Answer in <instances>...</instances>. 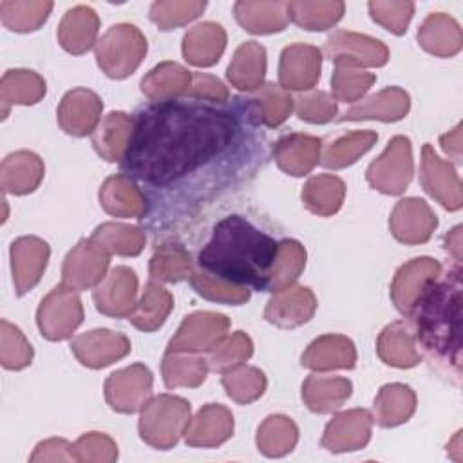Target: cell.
I'll list each match as a JSON object with an SVG mask.
<instances>
[{
  "label": "cell",
  "mask_w": 463,
  "mask_h": 463,
  "mask_svg": "<svg viewBox=\"0 0 463 463\" xmlns=\"http://www.w3.org/2000/svg\"><path fill=\"white\" fill-rule=\"evenodd\" d=\"M246 101L250 119L255 125L269 128L282 125L295 107V99L291 98V94L275 83L260 85Z\"/></svg>",
  "instance_id": "obj_30"
},
{
  "label": "cell",
  "mask_w": 463,
  "mask_h": 463,
  "mask_svg": "<svg viewBox=\"0 0 463 463\" xmlns=\"http://www.w3.org/2000/svg\"><path fill=\"white\" fill-rule=\"evenodd\" d=\"M416 411V394L405 383L383 385L373 405L374 420L382 427H396L405 423Z\"/></svg>",
  "instance_id": "obj_40"
},
{
  "label": "cell",
  "mask_w": 463,
  "mask_h": 463,
  "mask_svg": "<svg viewBox=\"0 0 463 463\" xmlns=\"http://www.w3.org/2000/svg\"><path fill=\"white\" fill-rule=\"evenodd\" d=\"M418 43L434 56L450 58L461 51V27L450 14L430 13L418 29Z\"/></svg>",
  "instance_id": "obj_32"
},
{
  "label": "cell",
  "mask_w": 463,
  "mask_h": 463,
  "mask_svg": "<svg viewBox=\"0 0 463 463\" xmlns=\"http://www.w3.org/2000/svg\"><path fill=\"white\" fill-rule=\"evenodd\" d=\"M412 172L414 161L411 139L405 136H394L387 143L385 150L367 166L365 177L374 190L385 195H400L409 186Z\"/></svg>",
  "instance_id": "obj_6"
},
{
  "label": "cell",
  "mask_w": 463,
  "mask_h": 463,
  "mask_svg": "<svg viewBox=\"0 0 463 463\" xmlns=\"http://www.w3.org/2000/svg\"><path fill=\"white\" fill-rule=\"evenodd\" d=\"M146 38L132 24L112 25L96 43V61L112 80L130 76L146 54Z\"/></svg>",
  "instance_id": "obj_5"
},
{
  "label": "cell",
  "mask_w": 463,
  "mask_h": 463,
  "mask_svg": "<svg viewBox=\"0 0 463 463\" xmlns=\"http://www.w3.org/2000/svg\"><path fill=\"white\" fill-rule=\"evenodd\" d=\"M411 109L409 94L400 87H387L364 101L353 105L345 110L338 121H364V119H378L385 123L400 121L407 116Z\"/></svg>",
  "instance_id": "obj_25"
},
{
  "label": "cell",
  "mask_w": 463,
  "mask_h": 463,
  "mask_svg": "<svg viewBox=\"0 0 463 463\" xmlns=\"http://www.w3.org/2000/svg\"><path fill=\"white\" fill-rule=\"evenodd\" d=\"M322 71V51L307 43H291L284 47L279 63L280 87L289 90H311Z\"/></svg>",
  "instance_id": "obj_17"
},
{
  "label": "cell",
  "mask_w": 463,
  "mask_h": 463,
  "mask_svg": "<svg viewBox=\"0 0 463 463\" xmlns=\"http://www.w3.org/2000/svg\"><path fill=\"white\" fill-rule=\"evenodd\" d=\"M253 354V342L244 331L226 335L212 351H208L206 364L210 371L224 373L242 365Z\"/></svg>",
  "instance_id": "obj_52"
},
{
  "label": "cell",
  "mask_w": 463,
  "mask_h": 463,
  "mask_svg": "<svg viewBox=\"0 0 463 463\" xmlns=\"http://www.w3.org/2000/svg\"><path fill=\"white\" fill-rule=\"evenodd\" d=\"M192 257L183 246L166 244L154 251L148 273L152 280L159 282H181L192 275Z\"/></svg>",
  "instance_id": "obj_50"
},
{
  "label": "cell",
  "mask_w": 463,
  "mask_h": 463,
  "mask_svg": "<svg viewBox=\"0 0 463 463\" xmlns=\"http://www.w3.org/2000/svg\"><path fill=\"white\" fill-rule=\"evenodd\" d=\"M206 9L201 0H159L150 5V20L161 29L170 31L195 20Z\"/></svg>",
  "instance_id": "obj_53"
},
{
  "label": "cell",
  "mask_w": 463,
  "mask_h": 463,
  "mask_svg": "<svg viewBox=\"0 0 463 463\" xmlns=\"http://www.w3.org/2000/svg\"><path fill=\"white\" fill-rule=\"evenodd\" d=\"M221 382L226 394L241 405H248L259 400L264 394L268 385L266 374L259 367L244 365V364L224 371L221 376Z\"/></svg>",
  "instance_id": "obj_49"
},
{
  "label": "cell",
  "mask_w": 463,
  "mask_h": 463,
  "mask_svg": "<svg viewBox=\"0 0 463 463\" xmlns=\"http://www.w3.org/2000/svg\"><path fill=\"white\" fill-rule=\"evenodd\" d=\"M132 130H134L132 116L121 110L110 112L99 121L98 128L92 132V145L103 159L110 163L121 161L127 154Z\"/></svg>",
  "instance_id": "obj_35"
},
{
  "label": "cell",
  "mask_w": 463,
  "mask_h": 463,
  "mask_svg": "<svg viewBox=\"0 0 463 463\" xmlns=\"http://www.w3.org/2000/svg\"><path fill=\"white\" fill-rule=\"evenodd\" d=\"M351 392L353 383L342 376L309 374L302 383V400L317 414L338 411L349 400Z\"/></svg>",
  "instance_id": "obj_33"
},
{
  "label": "cell",
  "mask_w": 463,
  "mask_h": 463,
  "mask_svg": "<svg viewBox=\"0 0 463 463\" xmlns=\"http://www.w3.org/2000/svg\"><path fill=\"white\" fill-rule=\"evenodd\" d=\"M376 353L383 364L398 369H409L421 362V354L416 349V336L402 320L382 329L376 340Z\"/></svg>",
  "instance_id": "obj_31"
},
{
  "label": "cell",
  "mask_w": 463,
  "mask_h": 463,
  "mask_svg": "<svg viewBox=\"0 0 463 463\" xmlns=\"http://www.w3.org/2000/svg\"><path fill=\"white\" fill-rule=\"evenodd\" d=\"M186 96H190L192 99L224 103L228 99V87L212 74L192 72V83Z\"/></svg>",
  "instance_id": "obj_59"
},
{
  "label": "cell",
  "mask_w": 463,
  "mask_h": 463,
  "mask_svg": "<svg viewBox=\"0 0 463 463\" xmlns=\"http://www.w3.org/2000/svg\"><path fill=\"white\" fill-rule=\"evenodd\" d=\"M192 288L206 300L230 304V306H241L250 298V289L246 286L233 284L222 277H217L204 269H195L190 275Z\"/></svg>",
  "instance_id": "obj_51"
},
{
  "label": "cell",
  "mask_w": 463,
  "mask_h": 463,
  "mask_svg": "<svg viewBox=\"0 0 463 463\" xmlns=\"http://www.w3.org/2000/svg\"><path fill=\"white\" fill-rule=\"evenodd\" d=\"M101 98L85 87H78L61 98L56 112L58 125L63 132L83 137L98 128L101 121Z\"/></svg>",
  "instance_id": "obj_20"
},
{
  "label": "cell",
  "mask_w": 463,
  "mask_h": 463,
  "mask_svg": "<svg viewBox=\"0 0 463 463\" xmlns=\"http://www.w3.org/2000/svg\"><path fill=\"white\" fill-rule=\"evenodd\" d=\"M52 11V2L36 0V2H18V0H2L0 2V18L2 24L14 33H31L40 29Z\"/></svg>",
  "instance_id": "obj_47"
},
{
  "label": "cell",
  "mask_w": 463,
  "mask_h": 463,
  "mask_svg": "<svg viewBox=\"0 0 463 463\" xmlns=\"http://www.w3.org/2000/svg\"><path fill=\"white\" fill-rule=\"evenodd\" d=\"M376 81L373 72L347 65H336L331 76V92L336 101L354 103L362 99Z\"/></svg>",
  "instance_id": "obj_54"
},
{
  "label": "cell",
  "mask_w": 463,
  "mask_h": 463,
  "mask_svg": "<svg viewBox=\"0 0 463 463\" xmlns=\"http://www.w3.org/2000/svg\"><path fill=\"white\" fill-rule=\"evenodd\" d=\"M130 347V340L123 333L110 329H92L71 342L72 354L81 365L90 369H101L125 358Z\"/></svg>",
  "instance_id": "obj_16"
},
{
  "label": "cell",
  "mask_w": 463,
  "mask_h": 463,
  "mask_svg": "<svg viewBox=\"0 0 463 463\" xmlns=\"http://www.w3.org/2000/svg\"><path fill=\"white\" fill-rule=\"evenodd\" d=\"M345 197V184L333 174H318L306 181L302 188L304 206L320 217L336 213Z\"/></svg>",
  "instance_id": "obj_41"
},
{
  "label": "cell",
  "mask_w": 463,
  "mask_h": 463,
  "mask_svg": "<svg viewBox=\"0 0 463 463\" xmlns=\"http://www.w3.org/2000/svg\"><path fill=\"white\" fill-rule=\"evenodd\" d=\"M438 226L432 208L418 197H405L396 203L389 217V228L396 241L403 244H423Z\"/></svg>",
  "instance_id": "obj_18"
},
{
  "label": "cell",
  "mask_w": 463,
  "mask_h": 463,
  "mask_svg": "<svg viewBox=\"0 0 463 463\" xmlns=\"http://www.w3.org/2000/svg\"><path fill=\"white\" fill-rule=\"evenodd\" d=\"M300 364L317 373L353 369L356 364V347L353 340L344 335H322L307 345Z\"/></svg>",
  "instance_id": "obj_24"
},
{
  "label": "cell",
  "mask_w": 463,
  "mask_h": 463,
  "mask_svg": "<svg viewBox=\"0 0 463 463\" xmlns=\"http://www.w3.org/2000/svg\"><path fill=\"white\" fill-rule=\"evenodd\" d=\"M317 311L315 293L307 286L289 284L273 291L266 304L264 318L282 329L298 327L313 318Z\"/></svg>",
  "instance_id": "obj_15"
},
{
  "label": "cell",
  "mask_w": 463,
  "mask_h": 463,
  "mask_svg": "<svg viewBox=\"0 0 463 463\" xmlns=\"http://www.w3.org/2000/svg\"><path fill=\"white\" fill-rule=\"evenodd\" d=\"M266 49L257 42L241 43L228 65L226 78L239 90H257L264 85Z\"/></svg>",
  "instance_id": "obj_37"
},
{
  "label": "cell",
  "mask_w": 463,
  "mask_h": 463,
  "mask_svg": "<svg viewBox=\"0 0 463 463\" xmlns=\"http://www.w3.org/2000/svg\"><path fill=\"white\" fill-rule=\"evenodd\" d=\"M304 266H306L304 246L295 239L280 241L273 268L269 271L266 291H277L289 284H295V280L300 277Z\"/></svg>",
  "instance_id": "obj_48"
},
{
  "label": "cell",
  "mask_w": 463,
  "mask_h": 463,
  "mask_svg": "<svg viewBox=\"0 0 463 463\" xmlns=\"http://www.w3.org/2000/svg\"><path fill=\"white\" fill-rule=\"evenodd\" d=\"M235 18L241 27L253 34H271L286 29L288 2H250L241 0L233 5Z\"/></svg>",
  "instance_id": "obj_36"
},
{
  "label": "cell",
  "mask_w": 463,
  "mask_h": 463,
  "mask_svg": "<svg viewBox=\"0 0 463 463\" xmlns=\"http://www.w3.org/2000/svg\"><path fill=\"white\" fill-rule=\"evenodd\" d=\"M273 156L282 172L302 177L320 163L322 139L298 132L286 134L275 143Z\"/></svg>",
  "instance_id": "obj_23"
},
{
  "label": "cell",
  "mask_w": 463,
  "mask_h": 463,
  "mask_svg": "<svg viewBox=\"0 0 463 463\" xmlns=\"http://www.w3.org/2000/svg\"><path fill=\"white\" fill-rule=\"evenodd\" d=\"M345 4L340 0H298L288 2V18L306 31H326L344 16Z\"/></svg>",
  "instance_id": "obj_42"
},
{
  "label": "cell",
  "mask_w": 463,
  "mask_h": 463,
  "mask_svg": "<svg viewBox=\"0 0 463 463\" xmlns=\"http://www.w3.org/2000/svg\"><path fill=\"white\" fill-rule=\"evenodd\" d=\"M103 210L114 217H141L146 212V201L132 177L125 174L110 175L99 188Z\"/></svg>",
  "instance_id": "obj_29"
},
{
  "label": "cell",
  "mask_w": 463,
  "mask_h": 463,
  "mask_svg": "<svg viewBox=\"0 0 463 463\" xmlns=\"http://www.w3.org/2000/svg\"><path fill=\"white\" fill-rule=\"evenodd\" d=\"M336 99L324 90H313L295 99V112L307 123H327L336 116Z\"/></svg>",
  "instance_id": "obj_58"
},
{
  "label": "cell",
  "mask_w": 463,
  "mask_h": 463,
  "mask_svg": "<svg viewBox=\"0 0 463 463\" xmlns=\"http://www.w3.org/2000/svg\"><path fill=\"white\" fill-rule=\"evenodd\" d=\"M172 309H174L172 293L166 288H163L159 282L150 280L145 286L128 320L136 329L152 333L166 322Z\"/></svg>",
  "instance_id": "obj_39"
},
{
  "label": "cell",
  "mask_w": 463,
  "mask_h": 463,
  "mask_svg": "<svg viewBox=\"0 0 463 463\" xmlns=\"http://www.w3.org/2000/svg\"><path fill=\"white\" fill-rule=\"evenodd\" d=\"M324 54L335 61V65H347L354 69L382 67L389 60V49L383 42L345 29L335 31L327 36Z\"/></svg>",
  "instance_id": "obj_9"
},
{
  "label": "cell",
  "mask_w": 463,
  "mask_h": 463,
  "mask_svg": "<svg viewBox=\"0 0 463 463\" xmlns=\"http://www.w3.org/2000/svg\"><path fill=\"white\" fill-rule=\"evenodd\" d=\"M83 322V306L76 289L67 284L56 286L43 297L36 311V324L51 342L69 338Z\"/></svg>",
  "instance_id": "obj_7"
},
{
  "label": "cell",
  "mask_w": 463,
  "mask_h": 463,
  "mask_svg": "<svg viewBox=\"0 0 463 463\" xmlns=\"http://www.w3.org/2000/svg\"><path fill=\"white\" fill-rule=\"evenodd\" d=\"M279 242L241 215L219 221L199 251V268L233 284L266 291Z\"/></svg>",
  "instance_id": "obj_2"
},
{
  "label": "cell",
  "mask_w": 463,
  "mask_h": 463,
  "mask_svg": "<svg viewBox=\"0 0 463 463\" xmlns=\"http://www.w3.org/2000/svg\"><path fill=\"white\" fill-rule=\"evenodd\" d=\"M31 461H76L72 443L61 438H51L36 445Z\"/></svg>",
  "instance_id": "obj_60"
},
{
  "label": "cell",
  "mask_w": 463,
  "mask_h": 463,
  "mask_svg": "<svg viewBox=\"0 0 463 463\" xmlns=\"http://www.w3.org/2000/svg\"><path fill=\"white\" fill-rule=\"evenodd\" d=\"M76 461L87 463H112L118 459L116 441L103 432L81 434L76 443H72Z\"/></svg>",
  "instance_id": "obj_57"
},
{
  "label": "cell",
  "mask_w": 463,
  "mask_h": 463,
  "mask_svg": "<svg viewBox=\"0 0 463 463\" xmlns=\"http://www.w3.org/2000/svg\"><path fill=\"white\" fill-rule=\"evenodd\" d=\"M110 255L90 237L81 239L65 257L61 266V280L69 288L90 289L96 288L107 275Z\"/></svg>",
  "instance_id": "obj_11"
},
{
  "label": "cell",
  "mask_w": 463,
  "mask_h": 463,
  "mask_svg": "<svg viewBox=\"0 0 463 463\" xmlns=\"http://www.w3.org/2000/svg\"><path fill=\"white\" fill-rule=\"evenodd\" d=\"M99 16L89 5L69 9L58 25V42L71 54H83L98 43Z\"/></svg>",
  "instance_id": "obj_27"
},
{
  "label": "cell",
  "mask_w": 463,
  "mask_h": 463,
  "mask_svg": "<svg viewBox=\"0 0 463 463\" xmlns=\"http://www.w3.org/2000/svg\"><path fill=\"white\" fill-rule=\"evenodd\" d=\"M230 329V318L215 311H195L183 318L175 335L170 338L166 353H208Z\"/></svg>",
  "instance_id": "obj_8"
},
{
  "label": "cell",
  "mask_w": 463,
  "mask_h": 463,
  "mask_svg": "<svg viewBox=\"0 0 463 463\" xmlns=\"http://www.w3.org/2000/svg\"><path fill=\"white\" fill-rule=\"evenodd\" d=\"M152 385L150 369L143 364H132L105 380V400L116 412L132 414L152 398Z\"/></svg>",
  "instance_id": "obj_10"
},
{
  "label": "cell",
  "mask_w": 463,
  "mask_h": 463,
  "mask_svg": "<svg viewBox=\"0 0 463 463\" xmlns=\"http://www.w3.org/2000/svg\"><path fill=\"white\" fill-rule=\"evenodd\" d=\"M92 297L99 313L114 318L130 317L137 304V277L134 269L127 266L112 268L94 288Z\"/></svg>",
  "instance_id": "obj_14"
},
{
  "label": "cell",
  "mask_w": 463,
  "mask_h": 463,
  "mask_svg": "<svg viewBox=\"0 0 463 463\" xmlns=\"http://www.w3.org/2000/svg\"><path fill=\"white\" fill-rule=\"evenodd\" d=\"M420 183L423 190L443 208L450 212L461 208L463 194L459 175L456 168L449 161H443L429 143H425L421 148Z\"/></svg>",
  "instance_id": "obj_12"
},
{
  "label": "cell",
  "mask_w": 463,
  "mask_h": 463,
  "mask_svg": "<svg viewBox=\"0 0 463 463\" xmlns=\"http://www.w3.org/2000/svg\"><path fill=\"white\" fill-rule=\"evenodd\" d=\"M373 414L365 409H349L333 416L322 434V447L329 452H351L364 449L371 439Z\"/></svg>",
  "instance_id": "obj_19"
},
{
  "label": "cell",
  "mask_w": 463,
  "mask_h": 463,
  "mask_svg": "<svg viewBox=\"0 0 463 463\" xmlns=\"http://www.w3.org/2000/svg\"><path fill=\"white\" fill-rule=\"evenodd\" d=\"M233 434V414L221 403H206L190 420L184 441L190 447L212 449L228 441Z\"/></svg>",
  "instance_id": "obj_22"
},
{
  "label": "cell",
  "mask_w": 463,
  "mask_h": 463,
  "mask_svg": "<svg viewBox=\"0 0 463 463\" xmlns=\"http://www.w3.org/2000/svg\"><path fill=\"white\" fill-rule=\"evenodd\" d=\"M237 132L235 116L197 101H165L134 119L121 170L150 184H168L221 154Z\"/></svg>",
  "instance_id": "obj_1"
},
{
  "label": "cell",
  "mask_w": 463,
  "mask_h": 463,
  "mask_svg": "<svg viewBox=\"0 0 463 463\" xmlns=\"http://www.w3.org/2000/svg\"><path fill=\"white\" fill-rule=\"evenodd\" d=\"M226 47V31L221 24L203 22L183 36V56L195 67H212L219 61Z\"/></svg>",
  "instance_id": "obj_28"
},
{
  "label": "cell",
  "mask_w": 463,
  "mask_h": 463,
  "mask_svg": "<svg viewBox=\"0 0 463 463\" xmlns=\"http://www.w3.org/2000/svg\"><path fill=\"white\" fill-rule=\"evenodd\" d=\"M416 340L438 360L461 367V277L454 269L434 280L411 311Z\"/></svg>",
  "instance_id": "obj_3"
},
{
  "label": "cell",
  "mask_w": 463,
  "mask_h": 463,
  "mask_svg": "<svg viewBox=\"0 0 463 463\" xmlns=\"http://www.w3.org/2000/svg\"><path fill=\"white\" fill-rule=\"evenodd\" d=\"M33 347L24 333L7 322L5 318L0 320V362L5 369L18 371L31 364L33 360Z\"/></svg>",
  "instance_id": "obj_55"
},
{
  "label": "cell",
  "mask_w": 463,
  "mask_h": 463,
  "mask_svg": "<svg viewBox=\"0 0 463 463\" xmlns=\"http://www.w3.org/2000/svg\"><path fill=\"white\" fill-rule=\"evenodd\" d=\"M298 441L295 421L284 414L268 416L257 429V447L268 458L289 454Z\"/></svg>",
  "instance_id": "obj_45"
},
{
  "label": "cell",
  "mask_w": 463,
  "mask_h": 463,
  "mask_svg": "<svg viewBox=\"0 0 463 463\" xmlns=\"http://www.w3.org/2000/svg\"><path fill=\"white\" fill-rule=\"evenodd\" d=\"M441 264L432 257H416L400 266L391 282V300L403 315H411L423 291L438 280Z\"/></svg>",
  "instance_id": "obj_13"
},
{
  "label": "cell",
  "mask_w": 463,
  "mask_h": 463,
  "mask_svg": "<svg viewBox=\"0 0 463 463\" xmlns=\"http://www.w3.org/2000/svg\"><path fill=\"white\" fill-rule=\"evenodd\" d=\"M192 83V72L175 61H163L148 71L141 80V92L156 101H174L188 92Z\"/></svg>",
  "instance_id": "obj_34"
},
{
  "label": "cell",
  "mask_w": 463,
  "mask_h": 463,
  "mask_svg": "<svg viewBox=\"0 0 463 463\" xmlns=\"http://www.w3.org/2000/svg\"><path fill=\"white\" fill-rule=\"evenodd\" d=\"M443 152L452 157L454 161H461V123H458L450 132L443 134L439 137Z\"/></svg>",
  "instance_id": "obj_61"
},
{
  "label": "cell",
  "mask_w": 463,
  "mask_h": 463,
  "mask_svg": "<svg viewBox=\"0 0 463 463\" xmlns=\"http://www.w3.org/2000/svg\"><path fill=\"white\" fill-rule=\"evenodd\" d=\"M45 175V166L40 156L29 150L9 154L0 166V184L5 194L25 195L34 192Z\"/></svg>",
  "instance_id": "obj_26"
},
{
  "label": "cell",
  "mask_w": 463,
  "mask_h": 463,
  "mask_svg": "<svg viewBox=\"0 0 463 463\" xmlns=\"http://www.w3.org/2000/svg\"><path fill=\"white\" fill-rule=\"evenodd\" d=\"M47 92L45 80L27 69H9L0 80L2 118L7 116L11 105H34Z\"/></svg>",
  "instance_id": "obj_38"
},
{
  "label": "cell",
  "mask_w": 463,
  "mask_h": 463,
  "mask_svg": "<svg viewBox=\"0 0 463 463\" xmlns=\"http://www.w3.org/2000/svg\"><path fill=\"white\" fill-rule=\"evenodd\" d=\"M463 241H461V226H456L452 228L447 235H445V248L449 253H452V257L456 259V262L461 260V246Z\"/></svg>",
  "instance_id": "obj_62"
},
{
  "label": "cell",
  "mask_w": 463,
  "mask_h": 463,
  "mask_svg": "<svg viewBox=\"0 0 463 463\" xmlns=\"http://www.w3.org/2000/svg\"><path fill=\"white\" fill-rule=\"evenodd\" d=\"M208 371L206 358L195 353H165L161 362L163 382L168 389L199 387Z\"/></svg>",
  "instance_id": "obj_43"
},
{
  "label": "cell",
  "mask_w": 463,
  "mask_h": 463,
  "mask_svg": "<svg viewBox=\"0 0 463 463\" xmlns=\"http://www.w3.org/2000/svg\"><path fill=\"white\" fill-rule=\"evenodd\" d=\"M378 141V134L373 130H354L344 136H338L329 145L324 146L320 163L326 168H345L358 161L365 152L373 148V145Z\"/></svg>",
  "instance_id": "obj_44"
},
{
  "label": "cell",
  "mask_w": 463,
  "mask_h": 463,
  "mask_svg": "<svg viewBox=\"0 0 463 463\" xmlns=\"http://www.w3.org/2000/svg\"><path fill=\"white\" fill-rule=\"evenodd\" d=\"M371 18L380 24L383 29L391 31L392 34H403L407 31V25L414 14V4L412 2H383V0H373L367 4Z\"/></svg>",
  "instance_id": "obj_56"
},
{
  "label": "cell",
  "mask_w": 463,
  "mask_h": 463,
  "mask_svg": "<svg viewBox=\"0 0 463 463\" xmlns=\"http://www.w3.org/2000/svg\"><path fill=\"white\" fill-rule=\"evenodd\" d=\"M49 255V244L34 235L18 237L11 244V271L16 295H25L40 282L47 268Z\"/></svg>",
  "instance_id": "obj_21"
},
{
  "label": "cell",
  "mask_w": 463,
  "mask_h": 463,
  "mask_svg": "<svg viewBox=\"0 0 463 463\" xmlns=\"http://www.w3.org/2000/svg\"><path fill=\"white\" fill-rule=\"evenodd\" d=\"M190 403L174 394L152 396L141 409L139 436L154 449H172L190 423Z\"/></svg>",
  "instance_id": "obj_4"
},
{
  "label": "cell",
  "mask_w": 463,
  "mask_h": 463,
  "mask_svg": "<svg viewBox=\"0 0 463 463\" xmlns=\"http://www.w3.org/2000/svg\"><path fill=\"white\" fill-rule=\"evenodd\" d=\"M90 239L99 244L109 255L136 257L143 251L146 235L143 230L121 222H103L99 224Z\"/></svg>",
  "instance_id": "obj_46"
}]
</instances>
